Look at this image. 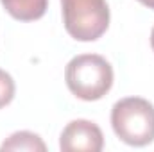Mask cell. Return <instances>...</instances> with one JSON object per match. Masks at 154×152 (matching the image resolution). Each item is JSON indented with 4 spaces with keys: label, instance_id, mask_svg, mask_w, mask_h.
I'll list each match as a JSON object with an SVG mask.
<instances>
[{
    "label": "cell",
    "instance_id": "cell-4",
    "mask_svg": "<svg viewBox=\"0 0 154 152\" xmlns=\"http://www.w3.org/2000/svg\"><path fill=\"white\" fill-rule=\"evenodd\" d=\"M59 147L65 152H100L104 147V136L97 123L90 120H74L63 129Z\"/></svg>",
    "mask_w": 154,
    "mask_h": 152
},
{
    "label": "cell",
    "instance_id": "cell-1",
    "mask_svg": "<svg viewBox=\"0 0 154 152\" xmlns=\"http://www.w3.org/2000/svg\"><path fill=\"white\" fill-rule=\"evenodd\" d=\"M68 90L81 100H99L113 86V68L99 54H81L65 70Z\"/></svg>",
    "mask_w": 154,
    "mask_h": 152
},
{
    "label": "cell",
    "instance_id": "cell-6",
    "mask_svg": "<svg viewBox=\"0 0 154 152\" xmlns=\"http://www.w3.org/2000/svg\"><path fill=\"white\" fill-rule=\"evenodd\" d=\"M0 150H47V145L38 134L29 131H20L11 134L0 147Z\"/></svg>",
    "mask_w": 154,
    "mask_h": 152
},
{
    "label": "cell",
    "instance_id": "cell-3",
    "mask_svg": "<svg viewBox=\"0 0 154 152\" xmlns=\"http://www.w3.org/2000/svg\"><path fill=\"white\" fill-rule=\"evenodd\" d=\"M63 23L77 41H95L109 27V7L106 0H61Z\"/></svg>",
    "mask_w": 154,
    "mask_h": 152
},
{
    "label": "cell",
    "instance_id": "cell-7",
    "mask_svg": "<svg viewBox=\"0 0 154 152\" xmlns=\"http://www.w3.org/2000/svg\"><path fill=\"white\" fill-rule=\"evenodd\" d=\"M14 91H16V86L13 77L7 72L0 70V109L11 104V100L14 99Z\"/></svg>",
    "mask_w": 154,
    "mask_h": 152
},
{
    "label": "cell",
    "instance_id": "cell-2",
    "mask_svg": "<svg viewBox=\"0 0 154 152\" xmlns=\"http://www.w3.org/2000/svg\"><path fill=\"white\" fill-rule=\"evenodd\" d=\"M115 134L131 147H145L154 141V106L142 97L118 100L111 109Z\"/></svg>",
    "mask_w": 154,
    "mask_h": 152
},
{
    "label": "cell",
    "instance_id": "cell-5",
    "mask_svg": "<svg viewBox=\"0 0 154 152\" xmlns=\"http://www.w3.org/2000/svg\"><path fill=\"white\" fill-rule=\"evenodd\" d=\"M4 9L20 22L39 20L48 7V0H0Z\"/></svg>",
    "mask_w": 154,
    "mask_h": 152
},
{
    "label": "cell",
    "instance_id": "cell-8",
    "mask_svg": "<svg viewBox=\"0 0 154 152\" xmlns=\"http://www.w3.org/2000/svg\"><path fill=\"white\" fill-rule=\"evenodd\" d=\"M138 2H142L145 7H149V9H154V0H138Z\"/></svg>",
    "mask_w": 154,
    "mask_h": 152
},
{
    "label": "cell",
    "instance_id": "cell-9",
    "mask_svg": "<svg viewBox=\"0 0 154 152\" xmlns=\"http://www.w3.org/2000/svg\"><path fill=\"white\" fill-rule=\"evenodd\" d=\"M151 47H152V50H154V27H152V31H151Z\"/></svg>",
    "mask_w": 154,
    "mask_h": 152
}]
</instances>
